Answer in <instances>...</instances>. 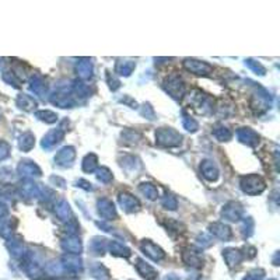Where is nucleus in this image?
I'll use <instances>...</instances> for the list:
<instances>
[{
    "instance_id": "nucleus-1",
    "label": "nucleus",
    "mask_w": 280,
    "mask_h": 280,
    "mask_svg": "<svg viewBox=\"0 0 280 280\" xmlns=\"http://www.w3.org/2000/svg\"><path fill=\"white\" fill-rule=\"evenodd\" d=\"M156 139L163 147H177L182 141V135L172 128H160L156 132Z\"/></svg>"
},
{
    "instance_id": "nucleus-2",
    "label": "nucleus",
    "mask_w": 280,
    "mask_h": 280,
    "mask_svg": "<svg viewBox=\"0 0 280 280\" xmlns=\"http://www.w3.org/2000/svg\"><path fill=\"white\" fill-rule=\"evenodd\" d=\"M240 187L241 189L248 195H258L261 192H264L266 184L262 179V177H259L257 174H252V175H245L242 177L240 181Z\"/></svg>"
},
{
    "instance_id": "nucleus-3",
    "label": "nucleus",
    "mask_w": 280,
    "mask_h": 280,
    "mask_svg": "<svg viewBox=\"0 0 280 280\" xmlns=\"http://www.w3.org/2000/svg\"><path fill=\"white\" fill-rule=\"evenodd\" d=\"M51 102L59 108H71L76 104V97L71 93V87H61L56 93L49 97Z\"/></svg>"
},
{
    "instance_id": "nucleus-4",
    "label": "nucleus",
    "mask_w": 280,
    "mask_h": 280,
    "mask_svg": "<svg viewBox=\"0 0 280 280\" xmlns=\"http://www.w3.org/2000/svg\"><path fill=\"white\" fill-rule=\"evenodd\" d=\"M164 88L165 91L171 95L172 98L179 100L184 97L185 94V84H184V80L179 77L178 74H171L170 77L164 81Z\"/></svg>"
},
{
    "instance_id": "nucleus-5",
    "label": "nucleus",
    "mask_w": 280,
    "mask_h": 280,
    "mask_svg": "<svg viewBox=\"0 0 280 280\" xmlns=\"http://www.w3.org/2000/svg\"><path fill=\"white\" fill-rule=\"evenodd\" d=\"M65 272L69 273H78L83 271V261L78 255L73 254H65L61 259Z\"/></svg>"
},
{
    "instance_id": "nucleus-6",
    "label": "nucleus",
    "mask_w": 280,
    "mask_h": 280,
    "mask_svg": "<svg viewBox=\"0 0 280 280\" xmlns=\"http://www.w3.org/2000/svg\"><path fill=\"white\" fill-rule=\"evenodd\" d=\"M184 68L191 71V73H195V74H209L213 71V68L210 66L208 62H202V61H196V59H185L184 61Z\"/></svg>"
},
{
    "instance_id": "nucleus-7",
    "label": "nucleus",
    "mask_w": 280,
    "mask_h": 280,
    "mask_svg": "<svg viewBox=\"0 0 280 280\" xmlns=\"http://www.w3.org/2000/svg\"><path fill=\"white\" fill-rule=\"evenodd\" d=\"M65 138V129H63L62 126L61 128H56V129H52V131H49V132L44 136V139L41 141V146L44 148H49L55 147L56 144H59L61 141L63 140Z\"/></svg>"
},
{
    "instance_id": "nucleus-8",
    "label": "nucleus",
    "mask_w": 280,
    "mask_h": 280,
    "mask_svg": "<svg viewBox=\"0 0 280 280\" xmlns=\"http://www.w3.org/2000/svg\"><path fill=\"white\" fill-rule=\"evenodd\" d=\"M140 248H141L143 254L146 257H148L151 261H154V262H158V261H161L165 257V252H164L163 249L160 248L158 245H156L154 242L148 241V240H144V241L141 242Z\"/></svg>"
},
{
    "instance_id": "nucleus-9",
    "label": "nucleus",
    "mask_w": 280,
    "mask_h": 280,
    "mask_svg": "<svg viewBox=\"0 0 280 280\" xmlns=\"http://www.w3.org/2000/svg\"><path fill=\"white\" fill-rule=\"evenodd\" d=\"M97 208H98V214L101 216L104 220H115L118 217L117 209L115 205L111 202L107 198H102L97 202Z\"/></svg>"
},
{
    "instance_id": "nucleus-10",
    "label": "nucleus",
    "mask_w": 280,
    "mask_h": 280,
    "mask_svg": "<svg viewBox=\"0 0 280 280\" xmlns=\"http://www.w3.org/2000/svg\"><path fill=\"white\" fill-rule=\"evenodd\" d=\"M74 158H76L74 147L66 146V147L61 148L58 151V154L55 156V163L58 164L59 167H70L74 161Z\"/></svg>"
},
{
    "instance_id": "nucleus-11",
    "label": "nucleus",
    "mask_w": 280,
    "mask_h": 280,
    "mask_svg": "<svg viewBox=\"0 0 280 280\" xmlns=\"http://www.w3.org/2000/svg\"><path fill=\"white\" fill-rule=\"evenodd\" d=\"M118 202L121 205V208L126 211V213H135L140 209V202L138 198H135L133 195L124 192L119 194L118 196Z\"/></svg>"
},
{
    "instance_id": "nucleus-12",
    "label": "nucleus",
    "mask_w": 280,
    "mask_h": 280,
    "mask_svg": "<svg viewBox=\"0 0 280 280\" xmlns=\"http://www.w3.org/2000/svg\"><path fill=\"white\" fill-rule=\"evenodd\" d=\"M221 216L228 221H238L242 218V206L238 202H228L221 210Z\"/></svg>"
},
{
    "instance_id": "nucleus-13",
    "label": "nucleus",
    "mask_w": 280,
    "mask_h": 280,
    "mask_svg": "<svg viewBox=\"0 0 280 280\" xmlns=\"http://www.w3.org/2000/svg\"><path fill=\"white\" fill-rule=\"evenodd\" d=\"M17 171L25 179H31L34 177H41V174H42L38 165L34 163V161H28V160L21 161L20 165H18V168H17Z\"/></svg>"
},
{
    "instance_id": "nucleus-14",
    "label": "nucleus",
    "mask_w": 280,
    "mask_h": 280,
    "mask_svg": "<svg viewBox=\"0 0 280 280\" xmlns=\"http://www.w3.org/2000/svg\"><path fill=\"white\" fill-rule=\"evenodd\" d=\"M237 138H238V140L241 143L247 144V146H251V147L257 146L258 143H259V135L254 129H251V128H241V129H238L237 131Z\"/></svg>"
},
{
    "instance_id": "nucleus-15",
    "label": "nucleus",
    "mask_w": 280,
    "mask_h": 280,
    "mask_svg": "<svg viewBox=\"0 0 280 280\" xmlns=\"http://www.w3.org/2000/svg\"><path fill=\"white\" fill-rule=\"evenodd\" d=\"M182 261L184 264H187L188 266L192 268H201L203 262V257L201 254V251L195 248H188L182 252Z\"/></svg>"
},
{
    "instance_id": "nucleus-16",
    "label": "nucleus",
    "mask_w": 280,
    "mask_h": 280,
    "mask_svg": "<svg viewBox=\"0 0 280 280\" xmlns=\"http://www.w3.org/2000/svg\"><path fill=\"white\" fill-rule=\"evenodd\" d=\"M62 248L68 252V254H73V255H78L83 251V245L80 238H77L76 235H69L66 238H63L61 242Z\"/></svg>"
},
{
    "instance_id": "nucleus-17",
    "label": "nucleus",
    "mask_w": 280,
    "mask_h": 280,
    "mask_svg": "<svg viewBox=\"0 0 280 280\" xmlns=\"http://www.w3.org/2000/svg\"><path fill=\"white\" fill-rule=\"evenodd\" d=\"M210 234H213L216 238H220L223 241H228L231 240L233 237V233H231V228L224 224V223H213L211 226L209 227Z\"/></svg>"
},
{
    "instance_id": "nucleus-18",
    "label": "nucleus",
    "mask_w": 280,
    "mask_h": 280,
    "mask_svg": "<svg viewBox=\"0 0 280 280\" xmlns=\"http://www.w3.org/2000/svg\"><path fill=\"white\" fill-rule=\"evenodd\" d=\"M30 91L35 94V95H38V97H45V94H47V83H45V80H44L42 76H39V74L32 76L31 80H30Z\"/></svg>"
},
{
    "instance_id": "nucleus-19",
    "label": "nucleus",
    "mask_w": 280,
    "mask_h": 280,
    "mask_svg": "<svg viewBox=\"0 0 280 280\" xmlns=\"http://www.w3.org/2000/svg\"><path fill=\"white\" fill-rule=\"evenodd\" d=\"M223 258L226 261V264L230 266V268H234L237 265H240L244 259V255H242L241 251L235 248H227L223 251Z\"/></svg>"
},
{
    "instance_id": "nucleus-20",
    "label": "nucleus",
    "mask_w": 280,
    "mask_h": 280,
    "mask_svg": "<svg viewBox=\"0 0 280 280\" xmlns=\"http://www.w3.org/2000/svg\"><path fill=\"white\" fill-rule=\"evenodd\" d=\"M136 269H138V272H139L141 278H144V279L147 280H154L158 276L156 269L153 266H150L148 264H146L143 259H138L136 261Z\"/></svg>"
},
{
    "instance_id": "nucleus-21",
    "label": "nucleus",
    "mask_w": 280,
    "mask_h": 280,
    "mask_svg": "<svg viewBox=\"0 0 280 280\" xmlns=\"http://www.w3.org/2000/svg\"><path fill=\"white\" fill-rule=\"evenodd\" d=\"M201 171H202L203 177L208 181H210V182H213V181H216L218 178L217 165L213 161H210V160H206V161H203L201 164Z\"/></svg>"
},
{
    "instance_id": "nucleus-22",
    "label": "nucleus",
    "mask_w": 280,
    "mask_h": 280,
    "mask_svg": "<svg viewBox=\"0 0 280 280\" xmlns=\"http://www.w3.org/2000/svg\"><path fill=\"white\" fill-rule=\"evenodd\" d=\"M7 248L13 257L23 258L24 255H25V248H24V244H23V240H21V237H14V238H10V241H7Z\"/></svg>"
},
{
    "instance_id": "nucleus-23",
    "label": "nucleus",
    "mask_w": 280,
    "mask_h": 280,
    "mask_svg": "<svg viewBox=\"0 0 280 280\" xmlns=\"http://www.w3.org/2000/svg\"><path fill=\"white\" fill-rule=\"evenodd\" d=\"M107 248H108L109 252H111L112 255H115V257L129 258L132 255L131 249L119 241H109L108 245H107Z\"/></svg>"
},
{
    "instance_id": "nucleus-24",
    "label": "nucleus",
    "mask_w": 280,
    "mask_h": 280,
    "mask_svg": "<svg viewBox=\"0 0 280 280\" xmlns=\"http://www.w3.org/2000/svg\"><path fill=\"white\" fill-rule=\"evenodd\" d=\"M76 70H77L78 77L81 80H87L93 76V63L90 59H80V62L76 66Z\"/></svg>"
},
{
    "instance_id": "nucleus-25",
    "label": "nucleus",
    "mask_w": 280,
    "mask_h": 280,
    "mask_svg": "<svg viewBox=\"0 0 280 280\" xmlns=\"http://www.w3.org/2000/svg\"><path fill=\"white\" fill-rule=\"evenodd\" d=\"M21 192L24 196H28V198H38L41 196V187H38L31 179H25L21 185Z\"/></svg>"
},
{
    "instance_id": "nucleus-26",
    "label": "nucleus",
    "mask_w": 280,
    "mask_h": 280,
    "mask_svg": "<svg viewBox=\"0 0 280 280\" xmlns=\"http://www.w3.org/2000/svg\"><path fill=\"white\" fill-rule=\"evenodd\" d=\"M55 213H56V216L59 217V220H62V221H69L70 217H71V211H70V206L69 203L66 202V201H59V202L56 203V206H55Z\"/></svg>"
},
{
    "instance_id": "nucleus-27",
    "label": "nucleus",
    "mask_w": 280,
    "mask_h": 280,
    "mask_svg": "<svg viewBox=\"0 0 280 280\" xmlns=\"http://www.w3.org/2000/svg\"><path fill=\"white\" fill-rule=\"evenodd\" d=\"M17 105L24 111H34L37 108V101L32 98L31 95H27V94H20L18 98H17Z\"/></svg>"
},
{
    "instance_id": "nucleus-28",
    "label": "nucleus",
    "mask_w": 280,
    "mask_h": 280,
    "mask_svg": "<svg viewBox=\"0 0 280 280\" xmlns=\"http://www.w3.org/2000/svg\"><path fill=\"white\" fill-rule=\"evenodd\" d=\"M139 191L144 195L147 199H150V201H156L157 198H158L157 187L154 184H151V182H143V184H140Z\"/></svg>"
},
{
    "instance_id": "nucleus-29",
    "label": "nucleus",
    "mask_w": 280,
    "mask_h": 280,
    "mask_svg": "<svg viewBox=\"0 0 280 280\" xmlns=\"http://www.w3.org/2000/svg\"><path fill=\"white\" fill-rule=\"evenodd\" d=\"M135 62L132 61H119L115 65V73L121 76H131L133 70H135Z\"/></svg>"
},
{
    "instance_id": "nucleus-30",
    "label": "nucleus",
    "mask_w": 280,
    "mask_h": 280,
    "mask_svg": "<svg viewBox=\"0 0 280 280\" xmlns=\"http://www.w3.org/2000/svg\"><path fill=\"white\" fill-rule=\"evenodd\" d=\"M81 167H83V171L84 172H94L98 168V158H97L95 154L90 153V154H87V156L83 158Z\"/></svg>"
},
{
    "instance_id": "nucleus-31",
    "label": "nucleus",
    "mask_w": 280,
    "mask_h": 280,
    "mask_svg": "<svg viewBox=\"0 0 280 280\" xmlns=\"http://www.w3.org/2000/svg\"><path fill=\"white\" fill-rule=\"evenodd\" d=\"M34 144H35V138H34V135L31 132L24 133L20 141H18V147L23 151H30L34 147Z\"/></svg>"
},
{
    "instance_id": "nucleus-32",
    "label": "nucleus",
    "mask_w": 280,
    "mask_h": 280,
    "mask_svg": "<svg viewBox=\"0 0 280 280\" xmlns=\"http://www.w3.org/2000/svg\"><path fill=\"white\" fill-rule=\"evenodd\" d=\"M90 272H91V276H93L94 279L97 280H107L108 279V269L101 264H94L91 266V269H90Z\"/></svg>"
},
{
    "instance_id": "nucleus-33",
    "label": "nucleus",
    "mask_w": 280,
    "mask_h": 280,
    "mask_svg": "<svg viewBox=\"0 0 280 280\" xmlns=\"http://www.w3.org/2000/svg\"><path fill=\"white\" fill-rule=\"evenodd\" d=\"M107 245H108V241L105 238L94 237L93 241H91V251L95 255H102L107 251Z\"/></svg>"
},
{
    "instance_id": "nucleus-34",
    "label": "nucleus",
    "mask_w": 280,
    "mask_h": 280,
    "mask_svg": "<svg viewBox=\"0 0 280 280\" xmlns=\"http://www.w3.org/2000/svg\"><path fill=\"white\" fill-rule=\"evenodd\" d=\"M213 135L214 138L218 140V141H228V140L233 138V133L231 131L226 128V126H217L214 131H213Z\"/></svg>"
},
{
    "instance_id": "nucleus-35",
    "label": "nucleus",
    "mask_w": 280,
    "mask_h": 280,
    "mask_svg": "<svg viewBox=\"0 0 280 280\" xmlns=\"http://www.w3.org/2000/svg\"><path fill=\"white\" fill-rule=\"evenodd\" d=\"M35 115L38 119L47 122V124H55L58 121V115L52 112V111H48V109H42V111H37Z\"/></svg>"
},
{
    "instance_id": "nucleus-36",
    "label": "nucleus",
    "mask_w": 280,
    "mask_h": 280,
    "mask_svg": "<svg viewBox=\"0 0 280 280\" xmlns=\"http://www.w3.org/2000/svg\"><path fill=\"white\" fill-rule=\"evenodd\" d=\"M45 271H47L48 275H52V276H61L65 273L62 262H59V261H52L51 264H48L45 266Z\"/></svg>"
},
{
    "instance_id": "nucleus-37",
    "label": "nucleus",
    "mask_w": 280,
    "mask_h": 280,
    "mask_svg": "<svg viewBox=\"0 0 280 280\" xmlns=\"http://www.w3.org/2000/svg\"><path fill=\"white\" fill-rule=\"evenodd\" d=\"M97 178H98V181H101L102 184H108L112 181L114 177H112V172L109 171L107 167H101V168L97 170Z\"/></svg>"
},
{
    "instance_id": "nucleus-38",
    "label": "nucleus",
    "mask_w": 280,
    "mask_h": 280,
    "mask_svg": "<svg viewBox=\"0 0 280 280\" xmlns=\"http://www.w3.org/2000/svg\"><path fill=\"white\" fill-rule=\"evenodd\" d=\"M182 125L188 132H196L198 128H199V124L195 121L194 118L188 117V115H184V118H182Z\"/></svg>"
},
{
    "instance_id": "nucleus-39",
    "label": "nucleus",
    "mask_w": 280,
    "mask_h": 280,
    "mask_svg": "<svg viewBox=\"0 0 280 280\" xmlns=\"http://www.w3.org/2000/svg\"><path fill=\"white\" fill-rule=\"evenodd\" d=\"M3 80L7 81L8 84H13L14 87H20V83H21V78L18 77L14 71H4L3 73Z\"/></svg>"
},
{
    "instance_id": "nucleus-40",
    "label": "nucleus",
    "mask_w": 280,
    "mask_h": 280,
    "mask_svg": "<svg viewBox=\"0 0 280 280\" xmlns=\"http://www.w3.org/2000/svg\"><path fill=\"white\" fill-rule=\"evenodd\" d=\"M163 206L165 209H170V210H175L177 209V206H178V202H177V199H175V196H172L171 194H167L163 198Z\"/></svg>"
},
{
    "instance_id": "nucleus-41",
    "label": "nucleus",
    "mask_w": 280,
    "mask_h": 280,
    "mask_svg": "<svg viewBox=\"0 0 280 280\" xmlns=\"http://www.w3.org/2000/svg\"><path fill=\"white\" fill-rule=\"evenodd\" d=\"M245 63H247V66H248L249 69H252L257 74H261V76H264L265 74V68L261 65L259 62H257V61H252V59H248V61H245Z\"/></svg>"
},
{
    "instance_id": "nucleus-42",
    "label": "nucleus",
    "mask_w": 280,
    "mask_h": 280,
    "mask_svg": "<svg viewBox=\"0 0 280 280\" xmlns=\"http://www.w3.org/2000/svg\"><path fill=\"white\" fill-rule=\"evenodd\" d=\"M252 228H254V221L251 220V217L245 218L244 223H242V231H244V234L247 237H249L252 234Z\"/></svg>"
},
{
    "instance_id": "nucleus-43",
    "label": "nucleus",
    "mask_w": 280,
    "mask_h": 280,
    "mask_svg": "<svg viewBox=\"0 0 280 280\" xmlns=\"http://www.w3.org/2000/svg\"><path fill=\"white\" fill-rule=\"evenodd\" d=\"M107 80H108V84H109V87H111V90H112V91H115V90H118V88L121 87V81H119V80H118L114 74L108 73V74H107Z\"/></svg>"
},
{
    "instance_id": "nucleus-44",
    "label": "nucleus",
    "mask_w": 280,
    "mask_h": 280,
    "mask_svg": "<svg viewBox=\"0 0 280 280\" xmlns=\"http://www.w3.org/2000/svg\"><path fill=\"white\" fill-rule=\"evenodd\" d=\"M122 136H124L125 141H129V143H133V141L140 139V135L135 131H126L125 133H122Z\"/></svg>"
},
{
    "instance_id": "nucleus-45",
    "label": "nucleus",
    "mask_w": 280,
    "mask_h": 280,
    "mask_svg": "<svg viewBox=\"0 0 280 280\" xmlns=\"http://www.w3.org/2000/svg\"><path fill=\"white\" fill-rule=\"evenodd\" d=\"M264 275H265V272L262 271V269H259V271H254V272H251V273H248L245 278L242 280H262V278H264Z\"/></svg>"
},
{
    "instance_id": "nucleus-46",
    "label": "nucleus",
    "mask_w": 280,
    "mask_h": 280,
    "mask_svg": "<svg viewBox=\"0 0 280 280\" xmlns=\"http://www.w3.org/2000/svg\"><path fill=\"white\" fill-rule=\"evenodd\" d=\"M10 154V146L6 141H0V160H4Z\"/></svg>"
},
{
    "instance_id": "nucleus-47",
    "label": "nucleus",
    "mask_w": 280,
    "mask_h": 280,
    "mask_svg": "<svg viewBox=\"0 0 280 280\" xmlns=\"http://www.w3.org/2000/svg\"><path fill=\"white\" fill-rule=\"evenodd\" d=\"M141 114L144 115L146 118H148V119H153L154 118V112H153V109H151V107L150 105H144L143 107V109H141Z\"/></svg>"
},
{
    "instance_id": "nucleus-48",
    "label": "nucleus",
    "mask_w": 280,
    "mask_h": 280,
    "mask_svg": "<svg viewBox=\"0 0 280 280\" xmlns=\"http://www.w3.org/2000/svg\"><path fill=\"white\" fill-rule=\"evenodd\" d=\"M77 187L83 188V189H86V191H93V187H91V184H88V182H87V181H84V179H78Z\"/></svg>"
},
{
    "instance_id": "nucleus-49",
    "label": "nucleus",
    "mask_w": 280,
    "mask_h": 280,
    "mask_svg": "<svg viewBox=\"0 0 280 280\" xmlns=\"http://www.w3.org/2000/svg\"><path fill=\"white\" fill-rule=\"evenodd\" d=\"M7 206L4 205V203H1L0 202V218L1 217H4L6 214H7Z\"/></svg>"
},
{
    "instance_id": "nucleus-50",
    "label": "nucleus",
    "mask_w": 280,
    "mask_h": 280,
    "mask_svg": "<svg viewBox=\"0 0 280 280\" xmlns=\"http://www.w3.org/2000/svg\"><path fill=\"white\" fill-rule=\"evenodd\" d=\"M164 280H181L177 276V275H174V273H170V275H167L165 278H164Z\"/></svg>"
},
{
    "instance_id": "nucleus-51",
    "label": "nucleus",
    "mask_w": 280,
    "mask_h": 280,
    "mask_svg": "<svg viewBox=\"0 0 280 280\" xmlns=\"http://www.w3.org/2000/svg\"><path fill=\"white\" fill-rule=\"evenodd\" d=\"M271 280H275V279H271Z\"/></svg>"
}]
</instances>
